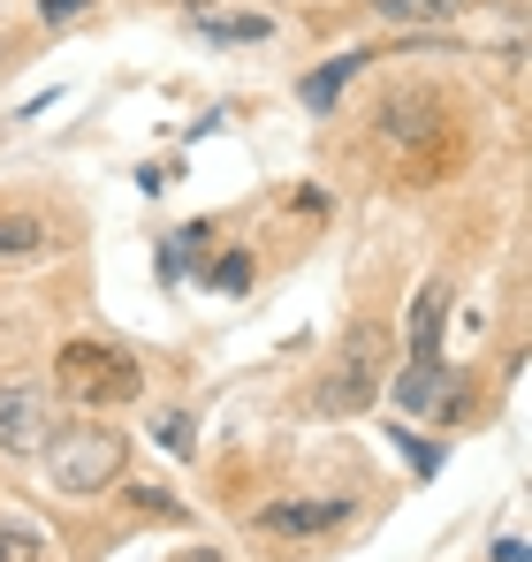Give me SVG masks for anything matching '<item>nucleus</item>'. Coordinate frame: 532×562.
<instances>
[{
    "label": "nucleus",
    "mask_w": 532,
    "mask_h": 562,
    "mask_svg": "<svg viewBox=\"0 0 532 562\" xmlns=\"http://www.w3.org/2000/svg\"><path fill=\"white\" fill-rule=\"evenodd\" d=\"M91 0H38V15H46V23H69V15H85Z\"/></svg>",
    "instance_id": "6ab92c4d"
},
{
    "label": "nucleus",
    "mask_w": 532,
    "mask_h": 562,
    "mask_svg": "<svg viewBox=\"0 0 532 562\" xmlns=\"http://www.w3.org/2000/svg\"><path fill=\"white\" fill-rule=\"evenodd\" d=\"M206 236H213V221H190V228H176V236L160 244V259H153V274H160V281H182V274H198V251H206Z\"/></svg>",
    "instance_id": "9b49d317"
},
{
    "label": "nucleus",
    "mask_w": 532,
    "mask_h": 562,
    "mask_svg": "<svg viewBox=\"0 0 532 562\" xmlns=\"http://www.w3.org/2000/svg\"><path fill=\"white\" fill-rule=\"evenodd\" d=\"M495 562H525V540H495Z\"/></svg>",
    "instance_id": "aec40b11"
},
{
    "label": "nucleus",
    "mask_w": 532,
    "mask_h": 562,
    "mask_svg": "<svg viewBox=\"0 0 532 562\" xmlns=\"http://www.w3.org/2000/svg\"><path fill=\"white\" fill-rule=\"evenodd\" d=\"M46 479H54V494H69V502H91V494H107L114 479H122V426H62V434H46Z\"/></svg>",
    "instance_id": "f257e3e1"
},
{
    "label": "nucleus",
    "mask_w": 532,
    "mask_h": 562,
    "mask_svg": "<svg viewBox=\"0 0 532 562\" xmlns=\"http://www.w3.org/2000/svg\"><path fill=\"white\" fill-rule=\"evenodd\" d=\"M54 380L85 403V411H114V403H137L145 395V373L130 350H107V342H69L54 358Z\"/></svg>",
    "instance_id": "7ed1b4c3"
},
{
    "label": "nucleus",
    "mask_w": 532,
    "mask_h": 562,
    "mask_svg": "<svg viewBox=\"0 0 532 562\" xmlns=\"http://www.w3.org/2000/svg\"><path fill=\"white\" fill-rule=\"evenodd\" d=\"M442 327H448V289H442V281H426V289L411 296V319H403L411 358H442Z\"/></svg>",
    "instance_id": "0eeeda50"
},
{
    "label": "nucleus",
    "mask_w": 532,
    "mask_h": 562,
    "mask_svg": "<svg viewBox=\"0 0 532 562\" xmlns=\"http://www.w3.org/2000/svg\"><path fill=\"white\" fill-rule=\"evenodd\" d=\"M373 15H388V23H448L464 0H365Z\"/></svg>",
    "instance_id": "ddd939ff"
},
{
    "label": "nucleus",
    "mask_w": 532,
    "mask_h": 562,
    "mask_svg": "<svg viewBox=\"0 0 532 562\" xmlns=\"http://www.w3.org/2000/svg\"><path fill=\"white\" fill-rule=\"evenodd\" d=\"M213 289H221V296H244V289H252V251H221V259H213Z\"/></svg>",
    "instance_id": "dca6fc26"
},
{
    "label": "nucleus",
    "mask_w": 532,
    "mask_h": 562,
    "mask_svg": "<svg viewBox=\"0 0 532 562\" xmlns=\"http://www.w3.org/2000/svg\"><path fill=\"white\" fill-rule=\"evenodd\" d=\"M46 555V540L31 532V525H15V517H0V562H38Z\"/></svg>",
    "instance_id": "2eb2a0df"
},
{
    "label": "nucleus",
    "mask_w": 532,
    "mask_h": 562,
    "mask_svg": "<svg viewBox=\"0 0 532 562\" xmlns=\"http://www.w3.org/2000/svg\"><path fill=\"white\" fill-rule=\"evenodd\" d=\"M442 403H448V358H411L396 373V411L403 418H434Z\"/></svg>",
    "instance_id": "423d86ee"
},
{
    "label": "nucleus",
    "mask_w": 532,
    "mask_h": 562,
    "mask_svg": "<svg viewBox=\"0 0 532 562\" xmlns=\"http://www.w3.org/2000/svg\"><path fill=\"white\" fill-rule=\"evenodd\" d=\"M190 8H198V15H206V8H213V0H190Z\"/></svg>",
    "instance_id": "412c9836"
},
{
    "label": "nucleus",
    "mask_w": 532,
    "mask_h": 562,
    "mask_svg": "<svg viewBox=\"0 0 532 562\" xmlns=\"http://www.w3.org/2000/svg\"><path fill=\"white\" fill-rule=\"evenodd\" d=\"M380 366H388V335H380L373 319H357L351 342H343V358H335L328 380L312 387V411H320V418H357V411L380 395Z\"/></svg>",
    "instance_id": "f03ea898"
},
{
    "label": "nucleus",
    "mask_w": 532,
    "mask_h": 562,
    "mask_svg": "<svg viewBox=\"0 0 532 562\" xmlns=\"http://www.w3.org/2000/svg\"><path fill=\"white\" fill-rule=\"evenodd\" d=\"M434 114H442V99H434V92H388V99H380V137L411 145V137L434 130Z\"/></svg>",
    "instance_id": "6e6552de"
},
{
    "label": "nucleus",
    "mask_w": 532,
    "mask_h": 562,
    "mask_svg": "<svg viewBox=\"0 0 532 562\" xmlns=\"http://www.w3.org/2000/svg\"><path fill=\"white\" fill-rule=\"evenodd\" d=\"M46 251H54V228H46L38 213H23V205H0V267L46 259Z\"/></svg>",
    "instance_id": "1a4fd4ad"
},
{
    "label": "nucleus",
    "mask_w": 532,
    "mask_h": 562,
    "mask_svg": "<svg viewBox=\"0 0 532 562\" xmlns=\"http://www.w3.org/2000/svg\"><path fill=\"white\" fill-rule=\"evenodd\" d=\"M198 31H206V38H221V46H259V38H274V23H266V15H213V8L198 15Z\"/></svg>",
    "instance_id": "f8f14e48"
},
{
    "label": "nucleus",
    "mask_w": 532,
    "mask_h": 562,
    "mask_svg": "<svg viewBox=\"0 0 532 562\" xmlns=\"http://www.w3.org/2000/svg\"><path fill=\"white\" fill-rule=\"evenodd\" d=\"M351 494H335V502H266L259 509V532L274 540H312V532H335V525H351Z\"/></svg>",
    "instance_id": "39448f33"
},
{
    "label": "nucleus",
    "mask_w": 532,
    "mask_h": 562,
    "mask_svg": "<svg viewBox=\"0 0 532 562\" xmlns=\"http://www.w3.org/2000/svg\"><path fill=\"white\" fill-rule=\"evenodd\" d=\"M122 494H130L137 509H153V517H182V502H176V494H160V486H145V479H130Z\"/></svg>",
    "instance_id": "a211bd4d"
},
{
    "label": "nucleus",
    "mask_w": 532,
    "mask_h": 562,
    "mask_svg": "<svg viewBox=\"0 0 532 562\" xmlns=\"http://www.w3.org/2000/svg\"><path fill=\"white\" fill-rule=\"evenodd\" d=\"M388 441L419 464V479H434V471H442V449H434V441H419V434H403V426H388Z\"/></svg>",
    "instance_id": "f3484780"
},
{
    "label": "nucleus",
    "mask_w": 532,
    "mask_h": 562,
    "mask_svg": "<svg viewBox=\"0 0 532 562\" xmlns=\"http://www.w3.org/2000/svg\"><path fill=\"white\" fill-rule=\"evenodd\" d=\"M365 61H373V54H365V46H357V54H335V61H328V69H312V77H304V85H297V99H304V106H320V114H328V106H335V92H343V85H351L357 69H365Z\"/></svg>",
    "instance_id": "9d476101"
},
{
    "label": "nucleus",
    "mask_w": 532,
    "mask_h": 562,
    "mask_svg": "<svg viewBox=\"0 0 532 562\" xmlns=\"http://www.w3.org/2000/svg\"><path fill=\"white\" fill-rule=\"evenodd\" d=\"M153 441H160V449L182 464V457L198 449V418H190V411H160V418H153Z\"/></svg>",
    "instance_id": "4468645a"
},
{
    "label": "nucleus",
    "mask_w": 532,
    "mask_h": 562,
    "mask_svg": "<svg viewBox=\"0 0 532 562\" xmlns=\"http://www.w3.org/2000/svg\"><path fill=\"white\" fill-rule=\"evenodd\" d=\"M46 434H54L46 387H38V380H8V387H0V449H8V457H38Z\"/></svg>",
    "instance_id": "20e7f679"
}]
</instances>
